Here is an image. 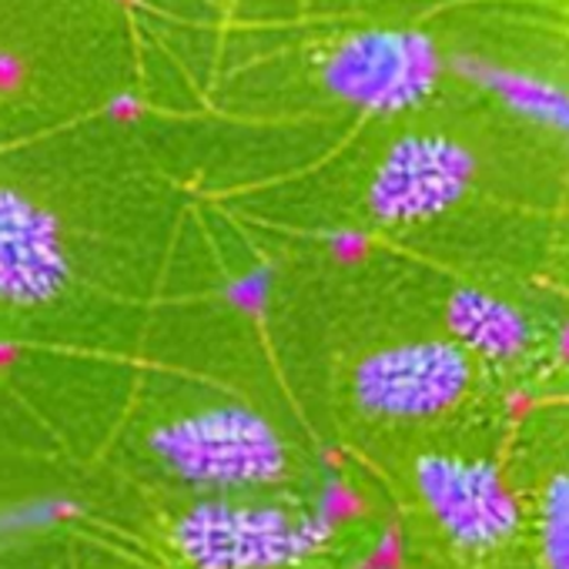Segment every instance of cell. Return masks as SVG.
Returning a JSON list of instances; mask_svg holds the SVG:
<instances>
[{
    "mask_svg": "<svg viewBox=\"0 0 569 569\" xmlns=\"http://www.w3.org/2000/svg\"><path fill=\"white\" fill-rule=\"evenodd\" d=\"M151 456L181 482L214 496H244L281 486L292 449L254 409L224 402L174 416L151 429Z\"/></svg>",
    "mask_w": 569,
    "mask_h": 569,
    "instance_id": "6da1fadb",
    "label": "cell"
},
{
    "mask_svg": "<svg viewBox=\"0 0 569 569\" xmlns=\"http://www.w3.org/2000/svg\"><path fill=\"white\" fill-rule=\"evenodd\" d=\"M326 539V516L261 496H204L171 526V546L191 569H296Z\"/></svg>",
    "mask_w": 569,
    "mask_h": 569,
    "instance_id": "7a4b0ae2",
    "label": "cell"
},
{
    "mask_svg": "<svg viewBox=\"0 0 569 569\" xmlns=\"http://www.w3.org/2000/svg\"><path fill=\"white\" fill-rule=\"evenodd\" d=\"M416 496L466 559H492L506 552L526 526V509L496 462L462 452H422L412 462Z\"/></svg>",
    "mask_w": 569,
    "mask_h": 569,
    "instance_id": "3957f363",
    "label": "cell"
},
{
    "mask_svg": "<svg viewBox=\"0 0 569 569\" xmlns=\"http://www.w3.org/2000/svg\"><path fill=\"white\" fill-rule=\"evenodd\" d=\"M446 58L419 28H362L342 38L322 64V84L342 104L396 118L422 108L439 81Z\"/></svg>",
    "mask_w": 569,
    "mask_h": 569,
    "instance_id": "277c9868",
    "label": "cell"
},
{
    "mask_svg": "<svg viewBox=\"0 0 569 569\" xmlns=\"http://www.w3.org/2000/svg\"><path fill=\"white\" fill-rule=\"evenodd\" d=\"M476 382V356L449 339H416L369 352L352 372V402L376 422H429L452 412Z\"/></svg>",
    "mask_w": 569,
    "mask_h": 569,
    "instance_id": "5b68a950",
    "label": "cell"
},
{
    "mask_svg": "<svg viewBox=\"0 0 569 569\" xmlns=\"http://www.w3.org/2000/svg\"><path fill=\"white\" fill-rule=\"evenodd\" d=\"M472 151L442 131H409L379 158L369 181V211L379 224L409 228L449 214L472 188Z\"/></svg>",
    "mask_w": 569,
    "mask_h": 569,
    "instance_id": "8992f818",
    "label": "cell"
},
{
    "mask_svg": "<svg viewBox=\"0 0 569 569\" xmlns=\"http://www.w3.org/2000/svg\"><path fill=\"white\" fill-rule=\"evenodd\" d=\"M68 281L71 258L51 211L0 184V302L38 309L64 296Z\"/></svg>",
    "mask_w": 569,
    "mask_h": 569,
    "instance_id": "52a82bcc",
    "label": "cell"
},
{
    "mask_svg": "<svg viewBox=\"0 0 569 569\" xmlns=\"http://www.w3.org/2000/svg\"><path fill=\"white\" fill-rule=\"evenodd\" d=\"M446 322L449 336L462 342L476 362L489 366H509L522 359L536 342L532 319L516 302L479 289V284H462L449 296Z\"/></svg>",
    "mask_w": 569,
    "mask_h": 569,
    "instance_id": "ba28073f",
    "label": "cell"
},
{
    "mask_svg": "<svg viewBox=\"0 0 569 569\" xmlns=\"http://www.w3.org/2000/svg\"><path fill=\"white\" fill-rule=\"evenodd\" d=\"M459 71L482 94L502 104L512 118L546 134H556L559 141L569 144V88L566 84L546 74L526 71V68H509V64H496L482 58H466Z\"/></svg>",
    "mask_w": 569,
    "mask_h": 569,
    "instance_id": "9c48e42d",
    "label": "cell"
},
{
    "mask_svg": "<svg viewBox=\"0 0 569 569\" xmlns=\"http://www.w3.org/2000/svg\"><path fill=\"white\" fill-rule=\"evenodd\" d=\"M542 569H569V469L549 472L532 506Z\"/></svg>",
    "mask_w": 569,
    "mask_h": 569,
    "instance_id": "30bf717a",
    "label": "cell"
},
{
    "mask_svg": "<svg viewBox=\"0 0 569 569\" xmlns=\"http://www.w3.org/2000/svg\"><path fill=\"white\" fill-rule=\"evenodd\" d=\"M71 512L74 506L68 499H28L18 506H8V509H0V542L48 532L58 522H64Z\"/></svg>",
    "mask_w": 569,
    "mask_h": 569,
    "instance_id": "8fae6325",
    "label": "cell"
}]
</instances>
